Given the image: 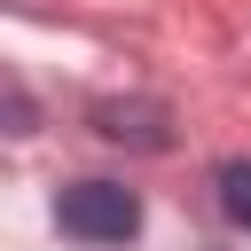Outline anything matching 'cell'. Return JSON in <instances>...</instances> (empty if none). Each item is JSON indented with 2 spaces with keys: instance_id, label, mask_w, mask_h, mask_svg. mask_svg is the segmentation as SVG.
Wrapping results in <instances>:
<instances>
[{
  "instance_id": "cell-2",
  "label": "cell",
  "mask_w": 251,
  "mask_h": 251,
  "mask_svg": "<svg viewBox=\"0 0 251 251\" xmlns=\"http://www.w3.org/2000/svg\"><path fill=\"white\" fill-rule=\"evenodd\" d=\"M94 126H102L110 141H133V149H165V141H173L157 102H94Z\"/></svg>"
},
{
  "instance_id": "cell-3",
  "label": "cell",
  "mask_w": 251,
  "mask_h": 251,
  "mask_svg": "<svg viewBox=\"0 0 251 251\" xmlns=\"http://www.w3.org/2000/svg\"><path fill=\"white\" fill-rule=\"evenodd\" d=\"M220 212L251 235V157H227L220 165Z\"/></svg>"
},
{
  "instance_id": "cell-1",
  "label": "cell",
  "mask_w": 251,
  "mask_h": 251,
  "mask_svg": "<svg viewBox=\"0 0 251 251\" xmlns=\"http://www.w3.org/2000/svg\"><path fill=\"white\" fill-rule=\"evenodd\" d=\"M55 220H63V235H78V243H133L141 196L118 188V180H71V188L55 196Z\"/></svg>"
}]
</instances>
